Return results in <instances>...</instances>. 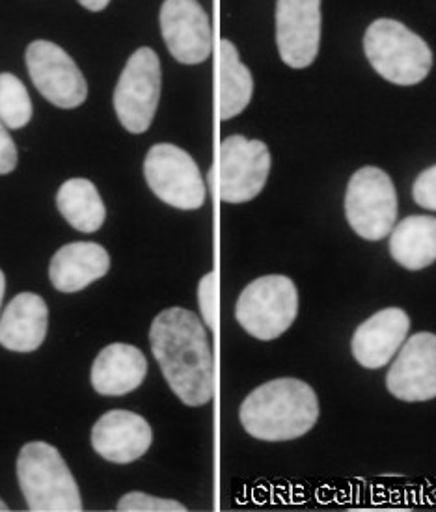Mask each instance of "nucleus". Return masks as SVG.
Listing matches in <instances>:
<instances>
[{"label": "nucleus", "mask_w": 436, "mask_h": 512, "mask_svg": "<svg viewBox=\"0 0 436 512\" xmlns=\"http://www.w3.org/2000/svg\"><path fill=\"white\" fill-rule=\"evenodd\" d=\"M388 391L405 403L436 397V334H414L386 375Z\"/></svg>", "instance_id": "nucleus-13"}, {"label": "nucleus", "mask_w": 436, "mask_h": 512, "mask_svg": "<svg viewBox=\"0 0 436 512\" xmlns=\"http://www.w3.org/2000/svg\"><path fill=\"white\" fill-rule=\"evenodd\" d=\"M17 166V148L8 127L0 122V176L14 172Z\"/></svg>", "instance_id": "nucleus-26"}, {"label": "nucleus", "mask_w": 436, "mask_h": 512, "mask_svg": "<svg viewBox=\"0 0 436 512\" xmlns=\"http://www.w3.org/2000/svg\"><path fill=\"white\" fill-rule=\"evenodd\" d=\"M276 43L289 68L312 66L321 43V0H278Z\"/></svg>", "instance_id": "nucleus-11"}, {"label": "nucleus", "mask_w": 436, "mask_h": 512, "mask_svg": "<svg viewBox=\"0 0 436 512\" xmlns=\"http://www.w3.org/2000/svg\"><path fill=\"white\" fill-rule=\"evenodd\" d=\"M144 176L153 194L176 209L194 211L204 205L205 185L198 164L178 146H153L144 161Z\"/></svg>", "instance_id": "nucleus-8"}, {"label": "nucleus", "mask_w": 436, "mask_h": 512, "mask_svg": "<svg viewBox=\"0 0 436 512\" xmlns=\"http://www.w3.org/2000/svg\"><path fill=\"white\" fill-rule=\"evenodd\" d=\"M409 330V313L401 308L373 313L353 334L351 351L356 362L366 369H381L396 356Z\"/></svg>", "instance_id": "nucleus-15"}, {"label": "nucleus", "mask_w": 436, "mask_h": 512, "mask_svg": "<svg viewBox=\"0 0 436 512\" xmlns=\"http://www.w3.org/2000/svg\"><path fill=\"white\" fill-rule=\"evenodd\" d=\"M118 511H159V512H185L187 507L174 499L155 498L144 492H129L118 501Z\"/></svg>", "instance_id": "nucleus-23"}, {"label": "nucleus", "mask_w": 436, "mask_h": 512, "mask_svg": "<svg viewBox=\"0 0 436 512\" xmlns=\"http://www.w3.org/2000/svg\"><path fill=\"white\" fill-rule=\"evenodd\" d=\"M150 343L168 386L185 405H207L213 399L215 362L196 313L183 308L161 311L151 323Z\"/></svg>", "instance_id": "nucleus-1"}, {"label": "nucleus", "mask_w": 436, "mask_h": 512, "mask_svg": "<svg viewBox=\"0 0 436 512\" xmlns=\"http://www.w3.org/2000/svg\"><path fill=\"white\" fill-rule=\"evenodd\" d=\"M345 216L356 235L366 241H381L392 233L397 220V194L384 170L366 166L351 177L345 194Z\"/></svg>", "instance_id": "nucleus-6"}, {"label": "nucleus", "mask_w": 436, "mask_h": 512, "mask_svg": "<svg viewBox=\"0 0 436 512\" xmlns=\"http://www.w3.org/2000/svg\"><path fill=\"white\" fill-rule=\"evenodd\" d=\"M0 511H10V507L0 499Z\"/></svg>", "instance_id": "nucleus-29"}, {"label": "nucleus", "mask_w": 436, "mask_h": 512, "mask_svg": "<svg viewBox=\"0 0 436 512\" xmlns=\"http://www.w3.org/2000/svg\"><path fill=\"white\" fill-rule=\"evenodd\" d=\"M161 62L150 47H142L127 60L114 92V110L123 127L142 135L150 129L161 97Z\"/></svg>", "instance_id": "nucleus-7"}, {"label": "nucleus", "mask_w": 436, "mask_h": 512, "mask_svg": "<svg viewBox=\"0 0 436 512\" xmlns=\"http://www.w3.org/2000/svg\"><path fill=\"white\" fill-rule=\"evenodd\" d=\"M239 418L250 436L263 442H287L314 429L319 399L314 388L299 378H276L246 397Z\"/></svg>", "instance_id": "nucleus-2"}, {"label": "nucleus", "mask_w": 436, "mask_h": 512, "mask_svg": "<svg viewBox=\"0 0 436 512\" xmlns=\"http://www.w3.org/2000/svg\"><path fill=\"white\" fill-rule=\"evenodd\" d=\"M390 254L407 270L427 269L436 261V218L414 215L399 222L390 237Z\"/></svg>", "instance_id": "nucleus-19"}, {"label": "nucleus", "mask_w": 436, "mask_h": 512, "mask_svg": "<svg viewBox=\"0 0 436 512\" xmlns=\"http://www.w3.org/2000/svg\"><path fill=\"white\" fill-rule=\"evenodd\" d=\"M220 77H218V114L222 122L239 116L250 103L254 94V79L232 41L220 43Z\"/></svg>", "instance_id": "nucleus-20"}, {"label": "nucleus", "mask_w": 436, "mask_h": 512, "mask_svg": "<svg viewBox=\"0 0 436 512\" xmlns=\"http://www.w3.org/2000/svg\"><path fill=\"white\" fill-rule=\"evenodd\" d=\"M27 68L34 86L49 103L77 108L88 97V84L77 64L51 41H34L27 49Z\"/></svg>", "instance_id": "nucleus-10"}, {"label": "nucleus", "mask_w": 436, "mask_h": 512, "mask_svg": "<svg viewBox=\"0 0 436 512\" xmlns=\"http://www.w3.org/2000/svg\"><path fill=\"white\" fill-rule=\"evenodd\" d=\"M110 269L107 250L97 243H71L56 252L49 278L58 291L77 293L103 278Z\"/></svg>", "instance_id": "nucleus-18"}, {"label": "nucleus", "mask_w": 436, "mask_h": 512, "mask_svg": "<svg viewBox=\"0 0 436 512\" xmlns=\"http://www.w3.org/2000/svg\"><path fill=\"white\" fill-rule=\"evenodd\" d=\"M271 151L261 140L233 135L220 146L218 194L226 203L254 200L271 174Z\"/></svg>", "instance_id": "nucleus-9"}, {"label": "nucleus", "mask_w": 436, "mask_h": 512, "mask_svg": "<svg viewBox=\"0 0 436 512\" xmlns=\"http://www.w3.org/2000/svg\"><path fill=\"white\" fill-rule=\"evenodd\" d=\"M364 51L369 64L392 84L414 86L433 68L429 45L403 23L377 19L364 36Z\"/></svg>", "instance_id": "nucleus-4"}, {"label": "nucleus", "mask_w": 436, "mask_h": 512, "mask_svg": "<svg viewBox=\"0 0 436 512\" xmlns=\"http://www.w3.org/2000/svg\"><path fill=\"white\" fill-rule=\"evenodd\" d=\"M217 272H209L205 274L198 287V302H200V310L204 317L207 328L215 330L217 328Z\"/></svg>", "instance_id": "nucleus-24"}, {"label": "nucleus", "mask_w": 436, "mask_h": 512, "mask_svg": "<svg viewBox=\"0 0 436 512\" xmlns=\"http://www.w3.org/2000/svg\"><path fill=\"white\" fill-rule=\"evenodd\" d=\"M56 205L69 224L82 233H94L105 224V203L96 185L88 179H68L58 189Z\"/></svg>", "instance_id": "nucleus-21"}, {"label": "nucleus", "mask_w": 436, "mask_h": 512, "mask_svg": "<svg viewBox=\"0 0 436 512\" xmlns=\"http://www.w3.org/2000/svg\"><path fill=\"white\" fill-rule=\"evenodd\" d=\"M414 202L427 211H436V164L422 172L412 185Z\"/></svg>", "instance_id": "nucleus-25"}, {"label": "nucleus", "mask_w": 436, "mask_h": 512, "mask_svg": "<svg viewBox=\"0 0 436 512\" xmlns=\"http://www.w3.org/2000/svg\"><path fill=\"white\" fill-rule=\"evenodd\" d=\"M49 310L40 295L21 293L0 317V345L8 351H36L47 336Z\"/></svg>", "instance_id": "nucleus-17"}, {"label": "nucleus", "mask_w": 436, "mask_h": 512, "mask_svg": "<svg viewBox=\"0 0 436 512\" xmlns=\"http://www.w3.org/2000/svg\"><path fill=\"white\" fill-rule=\"evenodd\" d=\"M17 479L30 511H82L77 481L53 445H23L17 457Z\"/></svg>", "instance_id": "nucleus-3"}, {"label": "nucleus", "mask_w": 436, "mask_h": 512, "mask_svg": "<svg viewBox=\"0 0 436 512\" xmlns=\"http://www.w3.org/2000/svg\"><path fill=\"white\" fill-rule=\"evenodd\" d=\"M4 291H6V278H4V272L0 270V306H2V298H4Z\"/></svg>", "instance_id": "nucleus-28"}, {"label": "nucleus", "mask_w": 436, "mask_h": 512, "mask_svg": "<svg viewBox=\"0 0 436 512\" xmlns=\"http://www.w3.org/2000/svg\"><path fill=\"white\" fill-rule=\"evenodd\" d=\"M32 118V101L21 79L0 73V122L8 129H21Z\"/></svg>", "instance_id": "nucleus-22"}, {"label": "nucleus", "mask_w": 436, "mask_h": 512, "mask_svg": "<svg viewBox=\"0 0 436 512\" xmlns=\"http://www.w3.org/2000/svg\"><path fill=\"white\" fill-rule=\"evenodd\" d=\"M79 2L90 12H101L109 6L110 0H79Z\"/></svg>", "instance_id": "nucleus-27"}, {"label": "nucleus", "mask_w": 436, "mask_h": 512, "mask_svg": "<svg viewBox=\"0 0 436 512\" xmlns=\"http://www.w3.org/2000/svg\"><path fill=\"white\" fill-rule=\"evenodd\" d=\"M148 375V360L138 347L112 343L97 354L92 365V386L105 397H120L140 388Z\"/></svg>", "instance_id": "nucleus-16"}, {"label": "nucleus", "mask_w": 436, "mask_h": 512, "mask_svg": "<svg viewBox=\"0 0 436 512\" xmlns=\"http://www.w3.org/2000/svg\"><path fill=\"white\" fill-rule=\"evenodd\" d=\"M161 32L168 51L181 64H202L213 51L211 23L198 0H164Z\"/></svg>", "instance_id": "nucleus-12"}, {"label": "nucleus", "mask_w": 436, "mask_h": 512, "mask_svg": "<svg viewBox=\"0 0 436 512\" xmlns=\"http://www.w3.org/2000/svg\"><path fill=\"white\" fill-rule=\"evenodd\" d=\"M299 313V291L291 278L282 274L261 276L248 283L235 306L237 323L250 336L273 341L286 334Z\"/></svg>", "instance_id": "nucleus-5"}, {"label": "nucleus", "mask_w": 436, "mask_h": 512, "mask_svg": "<svg viewBox=\"0 0 436 512\" xmlns=\"http://www.w3.org/2000/svg\"><path fill=\"white\" fill-rule=\"evenodd\" d=\"M151 442L150 423L129 410H110L97 419L92 429L97 455L114 464H129L144 457Z\"/></svg>", "instance_id": "nucleus-14"}]
</instances>
